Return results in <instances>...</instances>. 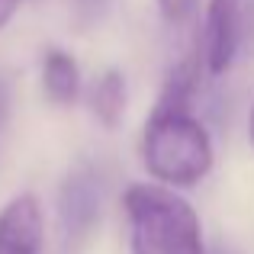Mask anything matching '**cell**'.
<instances>
[{
  "label": "cell",
  "instance_id": "3",
  "mask_svg": "<svg viewBox=\"0 0 254 254\" xmlns=\"http://www.w3.org/2000/svg\"><path fill=\"white\" fill-rule=\"evenodd\" d=\"M100 206H103V184L97 171L87 164L74 168L58 190V219L71 242H81L93 232V225L100 222Z\"/></svg>",
  "mask_w": 254,
  "mask_h": 254
},
{
  "label": "cell",
  "instance_id": "5",
  "mask_svg": "<svg viewBox=\"0 0 254 254\" xmlns=\"http://www.w3.org/2000/svg\"><path fill=\"white\" fill-rule=\"evenodd\" d=\"M45 219L32 193H19L0 209V254H42Z\"/></svg>",
  "mask_w": 254,
  "mask_h": 254
},
{
  "label": "cell",
  "instance_id": "4",
  "mask_svg": "<svg viewBox=\"0 0 254 254\" xmlns=\"http://www.w3.org/2000/svg\"><path fill=\"white\" fill-rule=\"evenodd\" d=\"M245 0H209L203 32V62L209 74H225L242 49Z\"/></svg>",
  "mask_w": 254,
  "mask_h": 254
},
{
  "label": "cell",
  "instance_id": "1",
  "mask_svg": "<svg viewBox=\"0 0 254 254\" xmlns=\"http://www.w3.org/2000/svg\"><path fill=\"white\" fill-rule=\"evenodd\" d=\"M145 171L168 190L196 187L212 171L216 151L206 126L190 110H158L145 123L142 135Z\"/></svg>",
  "mask_w": 254,
  "mask_h": 254
},
{
  "label": "cell",
  "instance_id": "7",
  "mask_svg": "<svg viewBox=\"0 0 254 254\" xmlns=\"http://www.w3.org/2000/svg\"><path fill=\"white\" fill-rule=\"evenodd\" d=\"M90 110L106 129H116L126 113V77L123 71L110 68L93 81L90 87Z\"/></svg>",
  "mask_w": 254,
  "mask_h": 254
},
{
  "label": "cell",
  "instance_id": "10",
  "mask_svg": "<svg viewBox=\"0 0 254 254\" xmlns=\"http://www.w3.org/2000/svg\"><path fill=\"white\" fill-rule=\"evenodd\" d=\"M19 3H23V0H0V29H3V26L10 23L13 16H16Z\"/></svg>",
  "mask_w": 254,
  "mask_h": 254
},
{
  "label": "cell",
  "instance_id": "2",
  "mask_svg": "<svg viewBox=\"0 0 254 254\" xmlns=\"http://www.w3.org/2000/svg\"><path fill=\"white\" fill-rule=\"evenodd\" d=\"M132 254H206L199 216L177 190L135 184L123 196Z\"/></svg>",
  "mask_w": 254,
  "mask_h": 254
},
{
  "label": "cell",
  "instance_id": "8",
  "mask_svg": "<svg viewBox=\"0 0 254 254\" xmlns=\"http://www.w3.org/2000/svg\"><path fill=\"white\" fill-rule=\"evenodd\" d=\"M10 116H13V74L0 68V142L6 135Z\"/></svg>",
  "mask_w": 254,
  "mask_h": 254
},
{
  "label": "cell",
  "instance_id": "6",
  "mask_svg": "<svg viewBox=\"0 0 254 254\" xmlns=\"http://www.w3.org/2000/svg\"><path fill=\"white\" fill-rule=\"evenodd\" d=\"M42 87L45 97L58 106H71L81 97V68L62 49H49L42 58Z\"/></svg>",
  "mask_w": 254,
  "mask_h": 254
},
{
  "label": "cell",
  "instance_id": "9",
  "mask_svg": "<svg viewBox=\"0 0 254 254\" xmlns=\"http://www.w3.org/2000/svg\"><path fill=\"white\" fill-rule=\"evenodd\" d=\"M158 6H161V13H164L168 23H184V19L193 13L196 0H158Z\"/></svg>",
  "mask_w": 254,
  "mask_h": 254
},
{
  "label": "cell",
  "instance_id": "11",
  "mask_svg": "<svg viewBox=\"0 0 254 254\" xmlns=\"http://www.w3.org/2000/svg\"><path fill=\"white\" fill-rule=\"evenodd\" d=\"M251 142H254V110H251Z\"/></svg>",
  "mask_w": 254,
  "mask_h": 254
}]
</instances>
